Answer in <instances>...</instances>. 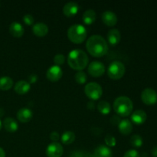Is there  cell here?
I'll return each instance as SVG.
<instances>
[{"mask_svg":"<svg viewBox=\"0 0 157 157\" xmlns=\"http://www.w3.org/2000/svg\"><path fill=\"white\" fill-rule=\"evenodd\" d=\"M87 50L92 56L100 58L108 52L107 41L100 35H93L87 39L86 43Z\"/></svg>","mask_w":157,"mask_h":157,"instance_id":"cell-1","label":"cell"},{"mask_svg":"<svg viewBox=\"0 0 157 157\" xmlns=\"http://www.w3.org/2000/svg\"><path fill=\"white\" fill-rule=\"evenodd\" d=\"M89 58L87 53L81 49H74L71 51L67 56V63L71 68L82 71L88 64Z\"/></svg>","mask_w":157,"mask_h":157,"instance_id":"cell-2","label":"cell"},{"mask_svg":"<svg viewBox=\"0 0 157 157\" xmlns=\"http://www.w3.org/2000/svg\"><path fill=\"white\" fill-rule=\"evenodd\" d=\"M113 110L120 117H127L133 109V101L127 96H120L113 102Z\"/></svg>","mask_w":157,"mask_h":157,"instance_id":"cell-3","label":"cell"},{"mask_svg":"<svg viewBox=\"0 0 157 157\" xmlns=\"http://www.w3.org/2000/svg\"><path fill=\"white\" fill-rule=\"evenodd\" d=\"M87 29L81 24L72 25L67 30V37L75 44H81L87 38Z\"/></svg>","mask_w":157,"mask_h":157,"instance_id":"cell-4","label":"cell"},{"mask_svg":"<svg viewBox=\"0 0 157 157\" xmlns=\"http://www.w3.org/2000/svg\"><path fill=\"white\" fill-rule=\"evenodd\" d=\"M126 67L124 63L120 61H112L107 68V75L113 80H119L124 75Z\"/></svg>","mask_w":157,"mask_h":157,"instance_id":"cell-5","label":"cell"},{"mask_svg":"<svg viewBox=\"0 0 157 157\" xmlns=\"http://www.w3.org/2000/svg\"><path fill=\"white\" fill-rule=\"evenodd\" d=\"M84 93L90 100L97 101L102 96L103 89L97 82H90L84 87Z\"/></svg>","mask_w":157,"mask_h":157,"instance_id":"cell-6","label":"cell"},{"mask_svg":"<svg viewBox=\"0 0 157 157\" xmlns=\"http://www.w3.org/2000/svg\"><path fill=\"white\" fill-rule=\"evenodd\" d=\"M141 100L147 105H154L157 102V93L152 88H146L141 93Z\"/></svg>","mask_w":157,"mask_h":157,"instance_id":"cell-7","label":"cell"},{"mask_svg":"<svg viewBox=\"0 0 157 157\" xmlns=\"http://www.w3.org/2000/svg\"><path fill=\"white\" fill-rule=\"evenodd\" d=\"M88 73L92 77H101L105 72V65L99 61H94L88 65Z\"/></svg>","mask_w":157,"mask_h":157,"instance_id":"cell-8","label":"cell"},{"mask_svg":"<svg viewBox=\"0 0 157 157\" xmlns=\"http://www.w3.org/2000/svg\"><path fill=\"white\" fill-rule=\"evenodd\" d=\"M63 153V147L58 142H52L46 148V155L48 157H61Z\"/></svg>","mask_w":157,"mask_h":157,"instance_id":"cell-9","label":"cell"},{"mask_svg":"<svg viewBox=\"0 0 157 157\" xmlns=\"http://www.w3.org/2000/svg\"><path fill=\"white\" fill-rule=\"evenodd\" d=\"M63 75L62 69L60 67V66L58 65H52L48 69L46 72V77L49 81L52 82L59 81Z\"/></svg>","mask_w":157,"mask_h":157,"instance_id":"cell-10","label":"cell"},{"mask_svg":"<svg viewBox=\"0 0 157 157\" xmlns=\"http://www.w3.org/2000/svg\"><path fill=\"white\" fill-rule=\"evenodd\" d=\"M102 21L106 25L114 26L117 22V16L113 12L107 10L102 14Z\"/></svg>","mask_w":157,"mask_h":157,"instance_id":"cell-11","label":"cell"},{"mask_svg":"<svg viewBox=\"0 0 157 157\" xmlns=\"http://www.w3.org/2000/svg\"><path fill=\"white\" fill-rule=\"evenodd\" d=\"M17 118L21 123H28L32 120L33 117V113L32 110L27 107H22L19 109L17 112Z\"/></svg>","mask_w":157,"mask_h":157,"instance_id":"cell-12","label":"cell"},{"mask_svg":"<svg viewBox=\"0 0 157 157\" xmlns=\"http://www.w3.org/2000/svg\"><path fill=\"white\" fill-rule=\"evenodd\" d=\"M79 10V5L75 2H68L63 8V12L67 17H72L76 15Z\"/></svg>","mask_w":157,"mask_h":157,"instance_id":"cell-13","label":"cell"},{"mask_svg":"<svg viewBox=\"0 0 157 157\" xmlns=\"http://www.w3.org/2000/svg\"><path fill=\"white\" fill-rule=\"evenodd\" d=\"M32 32L36 36L44 37L48 33V27L44 22H37L32 26Z\"/></svg>","mask_w":157,"mask_h":157,"instance_id":"cell-14","label":"cell"},{"mask_svg":"<svg viewBox=\"0 0 157 157\" xmlns=\"http://www.w3.org/2000/svg\"><path fill=\"white\" fill-rule=\"evenodd\" d=\"M147 113L143 110H135L131 114L132 122L134 123L135 124H137V125H140V124H144L145 121H147Z\"/></svg>","mask_w":157,"mask_h":157,"instance_id":"cell-15","label":"cell"},{"mask_svg":"<svg viewBox=\"0 0 157 157\" xmlns=\"http://www.w3.org/2000/svg\"><path fill=\"white\" fill-rule=\"evenodd\" d=\"M107 41L111 45H117L121 41V34L117 29H112L107 32Z\"/></svg>","mask_w":157,"mask_h":157,"instance_id":"cell-16","label":"cell"},{"mask_svg":"<svg viewBox=\"0 0 157 157\" xmlns=\"http://www.w3.org/2000/svg\"><path fill=\"white\" fill-rule=\"evenodd\" d=\"M9 32L13 37L20 38L24 34V28L21 23L14 21L9 25Z\"/></svg>","mask_w":157,"mask_h":157,"instance_id":"cell-17","label":"cell"},{"mask_svg":"<svg viewBox=\"0 0 157 157\" xmlns=\"http://www.w3.org/2000/svg\"><path fill=\"white\" fill-rule=\"evenodd\" d=\"M15 91L18 94H25L28 93L31 89V85L29 81L20 80L15 84Z\"/></svg>","mask_w":157,"mask_h":157,"instance_id":"cell-18","label":"cell"},{"mask_svg":"<svg viewBox=\"0 0 157 157\" xmlns=\"http://www.w3.org/2000/svg\"><path fill=\"white\" fill-rule=\"evenodd\" d=\"M94 157H113L110 147L105 145H100L95 149Z\"/></svg>","mask_w":157,"mask_h":157,"instance_id":"cell-19","label":"cell"},{"mask_svg":"<svg viewBox=\"0 0 157 157\" xmlns=\"http://www.w3.org/2000/svg\"><path fill=\"white\" fill-rule=\"evenodd\" d=\"M118 128H119L120 133L124 135H128L132 132L133 124L130 120L124 119L118 124Z\"/></svg>","mask_w":157,"mask_h":157,"instance_id":"cell-20","label":"cell"},{"mask_svg":"<svg viewBox=\"0 0 157 157\" xmlns=\"http://www.w3.org/2000/svg\"><path fill=\"white\" fill-rule=\"evenodd\" d=\"M5 129L9 132H15L18 128V124L15 119L12 117L5 118L3 121Z\"/></svg>","mask_w":157,"mask_h":157,"instance_id":"cell-21","label":"cell"},{"mask_svg":"<svg viewBox=\"0 0 157 157\" xmlns=\"http://www.w3.org/2000/svg\"><path fill=\"white\" fill-rule=\"evenodd\" d=\"M96 12L93 9H87L83 14V21L86 25H91L96 20Z\"/></svg>","mask_w":157,"mask_h":157,"instance_id":"cell-22","label":"cell"},{"mask_svg":"<svg viewBox=\"0 0 157 157\" xmlns=\"http://www.w3.org/2000/svg\"><path fill=\"white\" fill-rule=\"evenodd\" d=\"M13 86V80L8 76L0 78V89L2 90H8Z\"/></svg>","mask_w":157,"mask_h":157,"instance_id":"cell-23","label":"cell"},{"mask_svg":"<svg viewBox=\"0 0 157 157\" xmlns=\"http://www.w3.org/2000/svg\"><path fill=\"white\" fill-rule=\"evenodd\" d=\"M75 133L72 131H66L61 135V142L66 145L72 144L75 140Z\"/></svg>","mask_w":157,"mask_h":157,"instance_id":"cell-24","label":"cell"},{"mask_svg":"<svg viewBox=\"0 0 157 157\" xmlns=\"http://www.w3.org/2000/svg\"><path fill=\"white\" fill-rule=\"evenodd\" d=\"M97 108H98V111L102 114H108L111 110V106H110V103H108L107 101H101L98 104Z\"/></svg>","mask_w":157,"mask_h":157,"instance_id":"cell-25","label":"cell"},{"mask_svg":"<svg viewBox=\"0 0 157 157\" xmlns=\"http://www.w3.org/2000/svg\"><path fill=\"white\" fill-rule=\"evenodd\" d=\"M130 144L133 147L136 148H140L142 147L143 144H144V140L140 135L139 134H134L130 137Z\"/></svg>","mask_w":157,"mask_h":157,"instance_id":"cell-26","label":"cell"},{"mask_svg":"<svg viewBox=\"0 0 157 157\" xmlns=\"http://www.w3.org/2000/svg\"><path fill=\"white\" fill-rule=\"evenodd\" d=\"M75 81H76L78 84H84L87 80V75H86L84 71H79L78 72H77L76 75H75Z\"/></svg>","mask_w":157,"mask_h":157,"instance_id":"cell-27","label":"cell"},{"mask_svg":"<svg viewBox=\"0 0 157 157\" xmlns=\"http://www.w3.org/2000/svg\"><path fill=\"white\" fill-rule=\"evenodd\" d=\"M104 141H105L106 144H107V147H113L114 146H116V138L111 134L106 135L105 137H104Z\"/></svg>","mask_w":157,"mask_h":157,"instance_id":"cell-28","label":"cell"},{"mask_svg":"<svg viewBox=\"0 0 157 157\" xmlns=\"http://www.w3.org/2000/svg\"><path fill=\"white\" fill-rule=\"evenodd\" d=\"M64 61H65V57L63 54H57L54 57V62H55V65H61V64H64Z\"/></svg>","mask_w":157,"mask_h":157,"instance_id":"cell-29","label":"cell"},{"mask_svg":"<svg viewBox=\"0 0 157 157\" xmlns=\"http://www.w3.org/2000/svg\"><path fill=\"white\" fill-rule=\"evenodd\" d=\"M22 20L25 22V24L27 25H32L34 24V21H35L34 17L32 15H30V14H26V15H25L23 16Z\"/></svg>","mask_w":157,"mask_h":157,"instance_id":"cell-30","label":"cell"},{"mask_svg":"<svg viewBox=\"0 0 157 157\" xmlns=\"http://www.w3.org/2000/svg\"><path fill=\"white\" fill-rule=\"evenodd\" d=\"M124 157H140V156L136 150H129L124 153Z\"/></svg>","mask_w":157,"mask_h":157,"instance_id":"cell-31","label":"cell"},{"mask_svg":"<svg viewBox=\"0 0 157 157\" xmlns=\"http://www.w3.org/2000/svg\"><path fill=\"white\" fill-rule=\"evenodd\" d=\"M50 139L53 142H57V141H58L60 140V134L56 131L52 132L50 134Z\"/></svg>","mask_w":157,"mask_h":157,"instance_id":"cell-32","label":"cell"},{"mask_svg":"<svg viewBox=\"0 0 157 157\" xmlns=\"http://www.w3.org/2000/svg\"><path fill=\"white\" fill-rule=\"evenodd\" d=\"M121 121V120L120 118V116H118V115H114V116H113L110 118V122H111L113 125H118Z\"/></svg>","mask_w":157,"mask_h":157,"instance_id":"cell-33","label":"cell"},{"mask_svg":"<svg viewBox=\"0 0 157 157\" xmlns=\"http://www.w3.org/2000/svg\"><path fill=\"white\" fill-rule=\"evenodd\" d=\"M38 75H35V74H32L29 76V84L30 83H35L37 81H38Z\"/></svg>","mask_w":157,"mask_h":157,"instance_id":"cell-34","label":"cell"},{"mask_svg":"<svg viewBox=\"0 0 157 157\" xmlns=\"http://www.w3.org/2000/svg\"><path fill=\"white\" fill-rule=\"evenodd\" d=\"M87 108L90 110H94L95 104L94 103V101H89V102L87 103Z\"/></svg>","mask_w":157,"mask_h":157,"instance_id":"cell-35","label":"cell"},{"mask_svg":"<svg viewBox=\"0 0 157 157\" xmlns=\"http://www.w3.org/2000/svg\"><path fill=\"white\" fill-rule=\"evenodd\" d=\"M151 153H152V156L153 157H157V146H156V147H154L153 149H152Z\"/></svg>","mask_w":157,"mask_h":157,"instance_id":"cell-36","label":"cell"},{"mask_svg":"<svg viewBox=\"0 0 157 157\" xmlns=\"http://www.w3.org/2000/svg\"><path fill=\"white\" fill-rule=\"evenodd\" d=\"M0 157H6V152L2 147H0Z\"/></svg>","mask_w":157,"mask_h":157,"instance_id":"cell-37","label":"cell"},{"mask_svg":"<svg viewBox=\"0 0 157 157\" xmlns=\"http://www.w3.org/2000/svg\"><path fill=\"white\" fill-rule=\"evenodd\" d=\"M2 123L1 120H0V130L2 129Z\"/></svg>","mask_w":157,"mask_h":157,"instance_id":"cell-38","label":"cell"}]
</instances>
